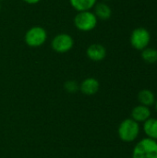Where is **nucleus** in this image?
Instances as JSON below:
<instances>
[{
    "label": "nucleus",
    "instance_id": "nucleus-1",
    "mask_svg": "<svg viewBox=\"0 0 157 158\" xmlns=\"http://www.w3.org/2000/svg\"><path fill=\"white\" fill-rule=\"evenodd\" d=\"M140 124L130 118L121 121L118 129V137L124 143H132L136 141L140 135Z\"/></svg>",
    "mask_w": 157,
    "mask_h": 158
},
{
    "label": "nucleus",
    "instance_id": "nucleus-2",
    "mask_svg": "<svg viewBox=\"0 0 157 158\" xmlns=\"http://www.w3.org/2000/svg\"><path fill=\"white\" fill-rule=\"evenodd\" d=\"M73 22L75 28L78 31L82 32H89L96 28L98 24V19L93 10L80 11L75 15Z\"/></svg>",
    "mask_w": 157,
    "mask_h": 158
},
{
    "label": "nucleus",
    "instance_id": "nucleus-3",
    "mask_svg": "<svg viewBox=\"0 0 157 158\" xmlns=\"http://www.w3.org/2000/svg\"><path fill=\"white\" fill-rule=\"evenodd\" d=\"M131 158H157V141L146 137L140 140L133 147Z\"/></svg>",
    "mask_w": 157,
    "mask_h": 158
},
{
    "label": "nucleus",
    "instance_id": "nucleus-4",
    "mask_svg": "<svg viewBox=\"0 0 157 158\" xmlns=\"http://www.w3.org/2000/svg\"><path fill=\"white\" fill-rule=\"evenodd\" d=\"M48 34L46 30L42 26H32L27 30L24 34L25 44L31 48H37L45 44Z\"/></svg>",
    "mask_w": 157,
    "mask_h": 158
},
{
    "label": "nucleus",
    "instance_id": "nucleus-5",
    "mask_svg": "<svg viewBox=\"0 0 157 158\" xmlns=\"http://www.w3.org/2000/svg\"><path fill=\"white\" fill-rule=\"evenodd\" d=\"M151 42V33L144 27H138L134 29L130 36V45L138 51H143L149 46Z\"/></svg>",
    "mask_w": 157,
    "mask_h": 158
},
{
    "label": "nucleus",
    "instance_id": "nucleus-6",
    "mask_svg": "<svg viewBox=\"0 0 157 158\" xmlns=\"http://www.w3.org/2000/svg\"><path fill=\"white\" fill-rule=\"evenodd\" d=\"M73 37L66 32H61L56 34L51 41L52 49L58 54H65L69 52L74 46Z\"/></svg>",
    "mask_w": 157,
    "mask_h": 158
},
{
    "label": "nucleus",
    "instance_id": "nucleus-7",
    "mask_svg": "<svg viewBox=\"0 0 157 158\" xmlns=\"http://www.w3.org/2000/svg\"><path fill=\"white\" fill-rule=\"evenodd\" d=\"M86 56L93 62L103 61L106 56V48L101 44H92L86 49Z\"/></svg>",
    "mask_w": 157,
    "mask_h": 158
},
{
    "label": "nucleus",
    "instance_id": "nucleus-8",
    "mask_svg": "<svg viewBox=\"0 0 157 158\" xmlns=\"http://www.w3.org/2000/svg\"><path fill=\"white\" fill-rule=\"evenodd\" d=\"M99 88V81L93 77H88L79 84V90L85 95H93L97 94Z\"/></svg>",
    "mask_w": 157,
    "mask_h": 158
},
{
    "label": "nucleus",
    "instance_id": "nucleus-9",
    "mask_svg": "<svg viewBox=\"0 0 157 158\" xmlns=\"http://www.w3.org/2000/svg\"><path fill=\"white\" fill-rule=\"evenodd\" d=\"M151 110L150 107L143 106V105H139L136 106L132 111H131V118L134 121L140 123H143L144 121H146L148 118H151Z\"/></svg>",
    "mask_w": 157,
    "mask_h": 158
},
{
    "label": "nucleus",
    "instance_id": "nucleus-10",
    "mask_svg": "<svg viewBox=\"0 0 157 158\" xmlns=\"http://www.w3.org/2000/svg\"><path fill=\"white\" fill-rule=\"evenodd\" d=\"M93 9L98 19L107 20L112 16V9L106 2H97Z\"/></svg>",
    "mask_w": 157,
    "mask_h": 158
},
{
    "label": "nucleus",
    "instance_id": "nucleus-11",
    "mask_svg": "<svg viewBox=\"0 0 157 158\" xmlns=\"http://www.w3.org/2000/svg\"><path fill=\"white\" fill-rule=\"evenodd\" d=\"M143 131L146 138L157 141V118H150L143 123Z\"/></svg>",
    "mask_w": 157,
    "mask_h": 158
},
{
    "label": "nucleus",
    "instance_id": "nucleus-12",
    "mask_svg": "<svg viewBox=\"0 0 157 158\" xmlns=\"http://www.w3.org/2000/svg\"><path fill=\"white\" fill-rule=\"evenodd\" d=\"M70 6L77 12L92 10L98 0H68Z\"/></svg>",
    "mask_w": 157,
    "mask_h": 158
},
{
    "label": "nucleus",
    "instance_id": "nucleus-13",
    "mask_svg": "<svg viewBox=\"0 0 157 158\" xmlns=\"http://www.w3.org/2000/svg\"><path fill=\"white\" fill-rule=\"evenodd\" d=\"M138 100L140 102V105L145 106H152L155 103V94L149 90V89H143L141 90L138 94Z\"/></svg>",
    "mask_w": 157,
    "mask_h": 158
},
{
    "label": "nucleus",
    "instance_id": "nucleus-14",
    "mask_svg": "<svg viewBox=\"0 0 157 158\" xmlns=\"http://www.w3.org/2000/svg\"><path fill=\"white\" fill-rule=\"evenodd\" d=\"M142 58L148 64H155L157 62V49L155 47H146L142 51Z\"/></svg>",
    "mask_w": 157,
    "mask_h": 158
},
{
    "label": "nucleus",
    "instance_id": "nucleus-15",
    "mask_svg": "<svg viewBox=\"0 0 157 158\" xmlns=\"http://www.w3.org/2000/svg\"><path fill=\"white\" fill-rule=\"evenodd\" d=\"M64 88L68 93L73 94V93H76L77 91H79V84L75 81H68L65 82Z\"/></svg>",
    "mask_w": 157,
    "mask_h": 158
},
{
    "label": "nucleus",
    "instance_id": "nucleus-16",
    "mask_svg": "<svg viewBox=\"0 0 157 158\" xmlns=\"http://www.w3.org/2000/svg\"><path fill=\"white\" fill-rule=\"evenodd\" d=\"M22 1L28 5H36V4L40 3L42 0H22Z\"/></svg>",
    "mask_w": 157,
    "mask_h": 158
},
{
    "label": "nucleus",
    "instance_id": "nucleus-17",
    "mask_svg": "<svg viewBox=\"0 0 157 158\" xmlns=\"http://www.w3.org/2000/svg\"><path fill=\"white\" fill-rule=\"evenodd\" d=\"M155 110H156V112H157V99L155 100Z\"/></svg>",
    "mask_w": 157,
    "mask_h": 158
},
{
    "label": "nucleus",
    "instance_id": "nucleus-18",
    "mask_svg": "<svg viewBox=\"0 0 157 158\" xmlns=\"http://www.w3.org/2000/svg\"><path fill=\"white\" fill-rule=\"evenodd\" d=\"M103 2H107V1H111V0H102Z\"/></svg>",
    "mask_w": 157,
    "mask_h": 158
},
{
    "label": "nucleus",
    "instance_id": "nucleus-19",
    "mask_svg": "<svg viewBox=\"0 0 157 158\" xmlns=\"http://www.w3.org/2000/svg\"><path fill=\"white\" fill-rule=\"evenodd\" d=\"M0 11H1V4H0Z\"/></svg>",
    "mask_w": 157,
    "mask_h": 158
},
{
    "label": "nucleus",
    "instance_id": "nucleus-20",
    "mask_svg": "<svg viewBox=\"0 0 157 158\" xmlns=\"http://www.w3.org/2000/svg\"><path fill=\"white\" fill-rule=\"evenodd\" d=\"M1 1H4V0H0V2H1Z\"/></svg>",
    "mask_w": 157,
    "mask_h": 158
}]
</instances>
